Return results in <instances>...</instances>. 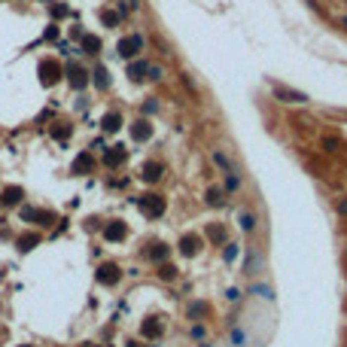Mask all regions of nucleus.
<instances>
[{
	"mask_svg": "<svg viewBox=\"0 0 347 347\" xmlns=\"http://www.w3.org/2000/svg\"><path fill=\"white\" fill-rule=\"evenodd\" d=\"M164 207H168V201H164L161 195H155V192H146V195L137 198V210H140L146 219H158V216L164 213Z\"/></svg>",
	"mask_w": 347,
	"mask_h": 347,
	"instance_id": "nucleus-1",
	"label": "nucleus"
},
{
	"mask_svg": "<svg viewBox=\"0 0 347 347\" xmlns=\"http://www.w3.org/2000/svg\"><path fill=\"white\" fill-rule=\"evenodd\" d=\"M37 77H40V82L49 88V85H55V82L61 79V64L55 61V58H43L40 67H37Z\"/></svg>",
	"mask_w": 347,
	"mask_h": 347,
	"instance_id": "nucleus-2",
	"label": "nucleus"
},
{
	"mask_svg": "<svg viewBox=\"0 0 347 347\" xmlns=\"http://www.w3.org/2000/svg\"><path fill=\"white\" fill-rule=\"evenodd\" d=\"M95 277H98L101 286H110V289H113V286L122 280V268H119L116 262H101L98 271H95Z\"/></svg>",
	"mask_w": 347,
	"mask_h": 347,
	"instance_id": "nucleus-3",
	"label": "nucleus"
},
{
	"mask_svg": "<svg viewBox=\"0 0 347 347\" xmlns=\"http://www.w3.org/2000/svg\"><path fill=\"white\" fill-rule=\"evenodd\" d=\"M101 234H104V241L119 244V241H125V237H128V226L122 223V219H110V223L101 229Z\"/></svg>",
	"mask_w": 347,
	"mask_h": 347,
	"instance_id": "nucleus-4",
	"label": "nucleus"
},
{
	"mask_svg": "<svg viewBox=\"0 0 347 347\" xmlns=\"http://www.w3.org/2000/svg\"><path fill=\"white\" fill-rule=\"evenodd\" d=\"M22 219H25V223H37V226H52L55 213L43 210V207H22Z\"/></svg>",
	"mask_w": 347,
	"mask_h": 347,
	"instance_id": "nucleus-5",
	"label": "nucleus"
},
{
	"mask_svg": "<svg viewBox=\"0 0 347 347\" xmlns=\"http://www.w3.org/2000/svg\"><path fill=\"white\" fill-rule=\"evenodd\" d=\"M274 98L283 101V104H308V95H305V91H296V88L280 85V82H274Z\"/></svg>",
	"mask_w": 347,
	"mask_h": 347,
	"instance_id": "nucleus-6",
	"label": "nucleus"
},
{
	"mask_svg": "<svg viewBox=\"0 0 347 347\" xmlns=\"http://www.w3.org/2000/svg\"><path fill=\"white\" fill-rule=\"evenodd\" d=\"M140 49H143V37H140V34H134V37H122L119 46H116V52L122 55V58H134V55H140Z\"/></svg>",
	"mask_w": 347,
	"mask_h": 347,
	"instance_id": "nucleus-7",
	"label": "nucleus"
},
{
	"mask_svg": "<svg viewBox=\"0 0 347 347\" xmlns=\"http://www.w3.org/2000/svg\"><path fill=\"white\" fill-rule=\"evenodd\" d=\"M201 247H204L201 234H192V231H189V234H180V247H177V250H180L183 256H186V259L198 256V253H201Z\"/></svg>",
	"mask_w": 347,
	"mask_h": 347,
	"instance_id": "nucleus-8",
	"label": "nucleus"
},
{
	"mask_svg": "<svg viewBox=\"0 0 347 347\" xmlns=\"http://www.w3.org/2000/svg\"><path fill=\"white\" fill-rule=\"evenodd\" d=\"M161 332H164V323H161L158 317H146V320L140 323V335H143L146 341H155V338H161Z\"/></svg>",
	"mask_w": 347,
	"mask_h": 347,
	"instance_id": "nucleus-9",
	"label": "nucleus"
},
{
	"mask_svg": "<svg viewBox=\"0 0 347 347\" xmlns=\"http://www.w3.org/2000/svg\"><path fill=\"white\" fill-rule=\"evenodd\" d=\"M67 82H70L73 88H85V85H88V73H85L77 61H70V64H67Z\"/></svg>",
	"mask_w": 347,
	"mask_h": 347,
	"instance_id": "nucleus-10",
	"label": "nucleus"
},
{
	"mask_svg": "<svg viewBox=\"0 0 347 347\" xmlns=\"http://www.w3.org/2000/svg\"><path fill=\"white\" fill-rule=\"evenodd\" d=\"M207 241H210L213 247H226V244H229L226 226H223V223H207Z\"/></svg>",
	"mask_w": 347,
	"mask_h": 347,
	"instance_id": "nucleus-11",
	"label": "nucleus"
},
{
	"mask_svg": "<svg viewBox=\"0 0 347 347\" xmlns=\"http://www.w3.org/2000/svg\"><path fill=\"white\" fill-rule=\"evenodd\" d=\"M150 137H153L150 119H134V125H131V140H134V143H146Z\"/></svg>",
	"mask_w": 347,
	"mask_h": 347,
	"instance_id": "nucleus-12",
	"label": "nucleus"
},
{
	"mask_svg": "<svg viewBox=\"0 0 347 347\" xmlns=\"http://www.w3.org/2000/svg\"><path fill=\"white\" fill-rule=\"evenodd\" d=\"M161 177H164V168H161L158 161H146L143 168H140V180H143V183H150V186H153V183H158Z\"/></svg>",
	"mask_w": 347,
	"mask_h": 347,
	"instance_id": "nucleus-13",
	"label": "nucleus"
},
{
	"mask_svg": "<svg viewBox=\"0 0 347 347\" xmlns=\"http://www.w3.org/2000/svg\"><path fill=\"white\" fill-rule=\"evenodd\" d=\"M125 158H128L125 146H110V150L104 153V164H107V168H122Z\"/></svg>",
	"mask_w": 347,
	"mask_h": 347,
	"instance_id": "nucleus-14",
	"label": "nucleus"
},
{
	"mask_svg": "<svg viewBox=\"0 0 347 347\" xmlns=\"http://www.w3.org/2000/svg\"><path fill=\"white\" fill-rule=\"evenodd\" d=\"M34 247H40V234H37V231H25V234L15 237V250L18 253H31Z\"/></svg>",
	"mask_w": 347,
	"mask_h": 347,
	"instance_id": "nucleus-15",
	"label": "nucleus"
},
{
	"mask_svg": "<svg viewBox=\"0 0 347 347\" xmlns=\"http://www.w3.org/2000/svg\"><path fill=\"white\" fill-rule=\"evenodd\" d=\"M91 168H95V158H91L88 153H79L77 158H73V164H70V171L77 174V177H82V174H88Z\"/></svg>",
	"mask_w": 347,
	"mask_h": 347,
	"instance_id": "nucleus-16",
	"label": "nucleus"
},
{
	"mask_svg": "<svg viewBox=\"0 0 347 347\" xmlns=\"http://www.w3.org/2000/svg\"><path fill=\"white\" fill-rule=\"evenodd\" d=\"M22 198H25V189L22 186H9V189H3V195H0V204L12 207V204H22Z\"/></svg>",
	"mask_w": 347,
	"mask_h": 347,
	"instance_id": "nucleus-17",
	"label": "nucleus"
},
{
	"mask_svg": "<svg viewBox=\"0 0 347 347\" xmlns=\"http://www.w3.org/2000/svg\"><path fill=\"white\" fill-rule=\"evenodd\" d=\"M101 37H95V34H85V37H79V49L85 52V55H101Z\"/></svg>",
	"mask_w": 347,
	"mask_h": 347,
	"instance_id": "nucleus-18",
	"label": "nucleus"
},
{
	"mask_svg": "<svg viewBox=\"0 0 347 347\" xmlns=\"http://www.w3.org/2000/svg\"><path fill=\"white\" fill-rule=\"evenodd\" d=\"M204 204H207V207H223V204H226V192L219 189V186H210V189L204 192Z\"/></svg>",
	"mask_w": 347,
	"mask_h": 347,
	"instance_id": "nucleus-19",
	"label": "nucleus"
},
{
	"mask_svg": "<svg viewBox=\"0 0 347 347\" xmlns=\"http://www.w3.org/2000/svg\"><path fill=\"white\" fill-rule=\"evenodd\" d=\"M101 128H104V131H107V134H116V131H119V128H122V116L116 113V110H113V113H107V116L101 119Z\"/></svg>",
	"mask_w": 347,
	"mask_h": 347,
	"instance_id": "nucleus-20",
	"label": "nucleus"
},
{
	"mask_svg": "<svg viewBox=\"0 0 347 347\" xmlns=\"http://www.w3.org/2000/svg\"><path fill=\"white\" fill-rule=\"evenodd\" d=\"M146 253H150V259H153V262H158V265H161V262H168V253H171V250H168V244H161V241H158V244H150V250H146Z\"/></svg>",
	"mask_w": 347,
	"mask_h": 347,
	"instance_id": "nucleus-21",
	"label": "nucleus"
},
{
	"mask_svg": "<svg viewBox=\"0 0 347 347\" xmlns=\"http://www.w3.org/2000/svg\"><path fill=\"white\" fill-rule=\"evenodd\" d=\"M146 67H150L146 61H134L131 67H128V79H131V82H143L146 79Z\"/></svg>",
	"mask_w": 347,
	"mask_h": 347,
	"instance_id": "nucleus-22",
	"label": "nucleus"
},
{
	"mask_svg": "<svg viewBox=\"0 0 347 347\" xmlns=\"http://www.w3.org/2000/svg\"><path fill=\"white\" fill-rule=\"evenodd\" d=\"M207 310H210L207 302H192V305L186 308V317H189V320H201V317H207Z\"/></svg>",
	"mask_w": 347,
	"mask_h": 347,
	"instance_id": "nucleus-23",
	"label": "nucleus"
},
{
	"mask_svg": "<svg viewBox=\"0 0 347 347\" xmlns=\"http://www.w3.org/2000/svg\"><path fill=\"white\" fill-rule=\"evenodd\" d=\"M70 134H73V128H70L67 122H55V125H52V137H55V140H67Z\"/></svg>",
	"mask_w": 347,
	"mask_h": 347,
	"instance_id": "nucleus-24",
	"label": "nucleus"
},
{
	"mask_svg": "<svg viewBox=\"0 0 347 347\" xmlns=\"http://www.w3.org/2000/svg\"><path fill=\"white\" fill-rule=\"evenodd\" d=\"M155 274H158V280H164V283H171V280H174V277H177V268H174V265H171V262H161V265H158V271H155Z\"/></svg>",
	"mask_w": 347,
	"mask_h": 347,
	"instance_id": "nucleus-25",
	"label": "nucleus"
},
{
	"mask_svg": "<svg viewBox=\"0 0 347 347\" xmlns=\"http://www.w3.org/2000/svg\"><path fill=\"white\" fill-rule=\"evenodd\" d=\"M253 296H259V299H265V302H274V289H271L268 283H253Z\"/></svg>",
	"mask_w": 347,
	"mask_h": 347,
	"instance_id": "nucleus-26",
	"label": "nucleus"
},
{
	"mask_svg": "<svg viewBox=\"0 0 347 347\" xmlns=\"http://www.w3.org/2000/svg\"><path fill=\"white\" fill-rule=\"evenodd\" d=\"M95 85H98L101 91H104V88H110V77H107V67H104V64H98V67H95Z\"/></svg>",
	"mask_w": 347,
	"mask_h": 347,
	"instance_id": "nucleus-27",
	"label": "nucleus"
},
{
	"mask_svg": "<svg viewBox=\"0 0 347 347\" xmlns=\"http://www.w3.org/2000/svg\"><path fill=\"white\" fill-rule=\"evenodd\" d=\"M237 256H241V244H226L223 247V259L231 265V262H237Z\"/></svg>",
	"mask_w": 347,
	"mask_h": 347,
	"instance_id": "nucleus-28",
	"label": "nucleus"
},
{
	"mask_svg": "<svg viewBox=\"0 0 347 347\" xmlns=\"http://www.w3.org/2000/svg\"><path fill=\"white\" fill-rule=\"evenodd\" d=\"M241 229H244L247 234H253V231H256V216H253V213H247V210L241 213Z\"/></svg>",
	"mask_w": 347,
	"mask_h": 347,
	"instance_id": "nucleus-29",
	"label": "nucleus"
},
{
	"mask_svg": "<svg viewBox=\"0 0 347 347\" xmlns=\"http://www.w3.org/2000/svg\"><path fill=\"white\" fill-rule=\"evenodd\" d=\"M213 161H216V164H219V168H223L226 174L231 171V161H229V155H226L223 150H213Z\"/></svg>",
	"mask_w": 347,
	"mask_h": 347,
	"instance_id": "nucleus-30",
	"label": "nucleus"
},
{
	"mask_svg": "<svg viewBox=\"0 0 347 347\" xmlns=\"http://www.w3.org/2000/svg\"><path fill=\"white\" fill-rule=\"evenodd\" d=\"M226 189H229V192H237V189H241V177H237L234 171L226 174Z\"/></svg>",
	"mask_w": 347,
	"mask_h": 347,
	"instance_id": "nucleus-31",
	"label": "nucleus"
},
{
	"mask_svg": "<svg viewBox=\"0 0 347 347\" xmlns=\"http://www.w3.org/2000/svg\"><path fill=\"white\" fill-rule=\"evenodd\" d=\"M338 150H341L338 137H323V153H338Z\"/></svg>",
	"mask_w": 347,
	"mask_h": 347,
	"instance_id": "nucleus-32",
	"label": "nucleus"
},
{
	"mask_svg": "<svg viewBox=\"0 0 347 347\" xmlns=\"http://www.w3.org/2000/svg\"><path fill=\"white\" fill-rule=\"evenodd\" d=\"M101 22H104L107 28H113V25L119 22V15H116V12H107V9H104V12H101Z\"/></svg>",
	"mask_w": 347,
	"mask_h": 347,
	"instance_id": "nucleus-33",
	"label": "nucleus"
},
{
	"mask_svg": "<svg viewBox=\"0 0 347 347\" xmlns=\"http://www.w3.org/2000/svg\"><path fill=\"white\" fill-rule=\"evenodd\" d=\"M226 299H229V302L234 305V302H241V292H237V289L231 286V289H226Z\"/></svg>",
	"mask_w": 347,
	"mask_h": 347,
	"instance_id": "nucleus-34",
	"label": "nucleus"
},
{
	"mask_svg": "<svg viewBox=\"0 0 347 347\" xmlns=\"http://www.w3.org/2000/svg\"><path fill=\"white\" fill-rule=\"evenodd\" d=\"M335 207H338V213H341V216H347V195H344V198H338V204H335Z\"/></svg>",
	"mask_w": 347,
	"mask_h": 347,
	"instance_id": "nucleus-35",
	"label": "nucleus"
},
{
	"mask_svg": "<svg viewBox=\"0 0 347 347\" xmlns=\"http://www.w3.org/2000/svg\"><path fill=\"white\" fill-rule=\"evenodd\" d=\"M155 110H158V104H155L153 98H150V101H146V104H143V113H155Z\"/></svg>",
	"mask_w": 347,
	"mask_h": 347,
	"instance_id": "nucleus-36",
	"label": "nucleus"
},
{
	"mask_svg": "<svg viewBox=\"0 0 347 347\" xmlns=\"http://www.w3.org/2000/svg\"><path fill=\"white\" fill-rule=\"evenodd\" d=\"M52 15L58 18V15H67V6H52Z\"/></svg>",
	"mask_w": 347,
	"mask_h": 347,
	"instance_id": "nucleus-37",
	"label": "nucleus"
},
{
	"mask_svg": "<svg viewBox=\"0 0 347 347\" xmlns=\"http://www.w3.org/2000/svg\"><path fill=\"white\" fill-rule=\"evenodd\" d=\"M341 25H344V28H347V15H341Z\"/></svg>",
	"mask_w": 347,
	"mask_h": 347,
	"instance_id": "nucleus-38",
	"label": "nucleus"
},
{
	"mask_svg": "<svg viewBox=\"0 0 347 347\" xmlns=\"http://www.w3.org/2000/svg\"><path fill=\"white\" fill-rule=\"evenodd\" d=\"M128 347H143V344H134V341H131V344H128Z\"/></svg>",
	"mask_w": 347,
	"mask_h": 347,
	"instance_id": "nucleus-39",
	"label": "nucleus"
},
{
	"mask_svg": "<svg viewBox=\"0 0 347 347\" xmlns=\"http://www.w3.org/2000/svg\"><path fill=\"white\" fill-rule=\"evenodd\" d=\"M18 347H34V344H18Z\"/></svg>",
	"mask_w": 347,
	"mask_h": 347,
	"instance_id": "nucleus-40",
	"label": "nucleus"
},
{
	"mask_svg": "<svg viewBox=\"0 0 347 347\" xmlns=\"http://www.w3.org/2000/svg\"><path fill=\"white\" fill-rule=\"evenodd\" d=\"M201 347H210V344H201Z\"/></svg>",
	"mask_w": 347,
	"mask_h": 347,
	"instance_id": "nucleus-41",
	"label": "nucleus"
}]
</instances>
